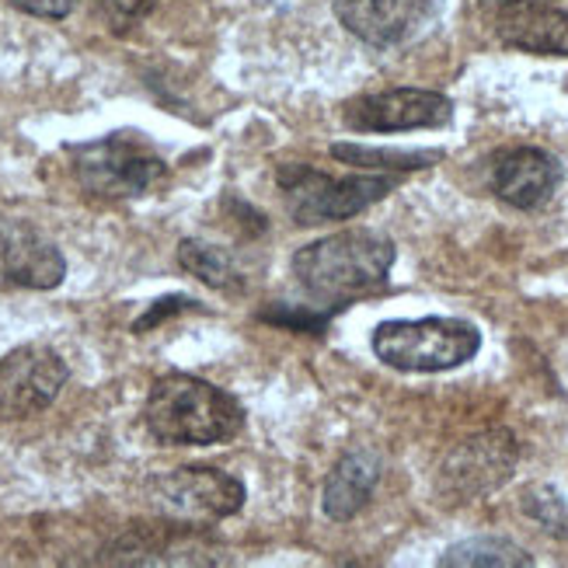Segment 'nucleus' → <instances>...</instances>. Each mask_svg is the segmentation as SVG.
Listing matches in <instances>:
<instances>
[{
    "label": "nucleus",
    "instance_id": "obj_1",
    "mask_svg": "<svg viewBox=\"0 0 568 568\" xmlns=\"http://www.w3.org/2000/svg\"><path fill=\"white\" fill-rule=\"evenodd\" d=\"M146 429L168 447H210L241 433L244 412L227 390L192 374H168L146 394Z\"/></svg>",
    "mask_w": 568,
    "mask_h": 568
},
{
    "label": "nucleus",
    "instance_id": "obj_2",
    "mask_svg": "<svg viewBox=\"0 0 568 568\" xmlns=\"http://www.w3.org/2000/svg\"><path fill=\"white\" fill-rule=\"evenodd\" d=\"M394 265V244L377 231H342L293 255V276L317 301H349L377 290Z\"/></svg>",
    "mask_w": 568,
    "mask_h": 568
},
{
    "label": "nucleus",
    "instance_id": "obj_3",
    "mask_svg": "<svg viewBox=\"0 0 568 568\" xmlns=\"http://www.w3.org/2000/svg\"><path fill=\"white\" fill-rule=\"evenodd\" d=\"M481 335L475 325L457 317H418V321H384L374 332V353L381 363L408 374H436L475 359Z\"/></svg>",
    "mask_w": 568,
    "mask_h": 568
},
{
    "label": "nucleus",
    "instance_id": "obj_4",
    "mask_svg": "<svg viewBox=\"0 0 568 568\" xmlns=\"http://www.w3.org/2000/svg\"><path fill=\"white\" fill-rule=\"evenodd\" d=\"M70 158L81 189L98 200H133L168 175L164 158L136 133H112L94 143H81L73 146Z\"/></svg>",
    "mask_w": 568,
    "mask_h": 568
},
{
    "label": "nucleus",
    "instance_id": "obj_5",
    "mask_svg": "<svg viewBox=\"0 0 568 568\" xmlns=\"http://www.w3.org/2000/svg\"><path fill=\"white\" fill-rule=\"evenodd\" d=\"M398 179L390 175H321L314 168H283L280 171V189L286 195V210L296 224L314 227L321 220H349L363 213L366 206L381 203L387 192H394Z\"/></svg>",
    "mask_w": 568,
    "mask_h": 568
},
{
    "label": "nucleus",
    "instance_id": "obj_6",
    "mask_svg": "<svg viewBox=\"0 0 568 568\" xmlns=\"http://www.w3.org/2000/svg\"><path fill=\"white\" fill-rule=\"evenodd\" d=\"M151 496L158 513L168 516L171 524L206 527L241 513L244 485L216 467H179L151 485Z\"/></svg>",
    "mask_w": 568,
    "mask_h": 568
},
{
    "label": "nucleus",
    "instance_id": "obj_7",
    "mask_svg": "<svg viewBox=\"0 0 568 568\" xmlns=\"http://www.w3.org/2000/svg\"><path fill=\"white\" fill-rule=\"evenodd\" d=\"M516 436L509 429H485L471 439L457 443L443 460L439 488L454 499H478L503 488L516 471Z\"/></svg>",
    "mask_w": 568,
    "mask_h": 568
},
{
    "label": "nucleus",
    "instance_id": "obj_8",
    "mask_svg": "<svg viewBox=\"0 0 568 568\" xmlns=\"http://www.w3.org/2000/svg\"><path fill=\"white\" fill-rule=\"evenodd\" d=\"M443 0H335V18L359 42L394 49L423 36L439 18Z\"/></svg>",
    "mask_w": 568,
    "mask_h": 568
},
{
    "label": "nucleus",
    "instance_id": "obj_9",
    "mask_svg": "<svg viewBox=\"0 0 568 568\" xmlns=\"http://www.w3.org/2000/svg\"><path fill=\"white\" fill-rule=\"evenodd\" d=\"M67 363L49 345H21L0 363V418H32L57 402Z\"/></svg>",
    "mask_w": 568,
    "mask_h": 568
},
{
    "label": "nucleus",
    "instance_id": "obj_10",
    "mask_svg": "<svg viewBox=\"0 0 568 568\" xmlns=\"http://www.w3.org/2000/svg\"><path fill=\"white\" fill-rule=\"evenodd\" d=\"M454 105L447 94L394 88L381 94H363L345 105V126L356 133H402V130H433L450 122Z\"/></svg>",
    "mask_w": 568,
    "mask_h": 568
},
{
    "label": "nucleus",
    "instance_id": "obj_11",
    "mask_svg": "<svg viewBox=\"0 0 568 568\" xmlns=\"http://www.w3.org/2000/svg\"><path fill=\"white\" fill-rule=\"evenodd\" d=\"M67 276L60 248L32 224H0V283L21 290H57Z\"/></svg>",
    "mask_w": 568,
    "mask_h": 568
},
{
    "label": "nucleus",
    "instance_id": "obj_12",
    "mask_svg": "<svg viewBox=\"0 0 568 568\" xmlns=\"http://www.w3.org/2000/svg\"><path fill=\"white\" fill-rule=\"evenodd\" d=\"M506 45L524 49L540 57H568V11H558L545 0H520V4H503L485 11Z\"/></svg>",
    "mask_w": 568,
    "mask_h": 568
},
{
    "label": "nucleus",
    "instance_id": "obj_13",
    "mask_svg": "<svg viewBox=\"0 0 568 568\" xmlns=\"http://www.w3.org/2000/svg\"><path fill=\"white\" fill-rule=\"evenodd\" d=\"M561 182V168L551 154L537 151V146H516L503 154L491 175V189L503 203L516 210H537L551 200V192Z\"/></svg>",
    "mask_w": 568,
    "mask_h": 568
},
{
    "label": "nucleus",
    "instance_id": "obj_14",
    "mask_svg": "<svg viewBox=\"0 0 568 568\" xmlns=\"http://www.w3.org/2000/svg\"><path fill=\"white\" fill-rule=\"evenodd\" d=\"M377 481H381V457L366 447L349 450L328 475L321 506H325L332 520H353V516L369 503V496H374Z\"/></svg>",
    "mask_w": 568,
    "mask_h": 568
},
{
    "label": "nucleus",
    "instance_id": "obj_15",
    "mask_svg": "<svg viewBox=\"0 0 568 568\" xmlns=\"http://www.w3.org/2000/svg\"><path fill=\"white\" fill-rule=\"evenodd\" d=\"M443 568H527L534 558L506 537H475L439 558Z\"/></svg>",
    "mask_w": 568,
    "mask_h": 568
},
{
    "label": "nucleus",
    "instance_id": "obj_16",
    "mask_svg": "<svg viewBox=\"0 0 568 568\" xmlns=\"http://www.w3.org/2000/svg\"><path fill=\"white\" fill-rule=\"evenodd\" d=\"M179 262L185 273H192L195 280H203L206 286L213 290H237L241 286V273L234 258L216 248V244H206V241H182L179 244Z\"/></svg>",
    "mask_w": 568,
    "mask_h": 568
},
{
    "label": "nucleus",
    "instance_id": "obj_17",
    "mask_svg": "<svg viewBox=\"0 0 568 568\" xmlns=\"http://www.w3.org/2000/svg\"><path fill=\"white\" fill-rule=\"evenodd\" d=\"M332 154L366 171H418L443 158L439 151H387V146H359V143H335Z\"/></svg>",
    "mask_w": 568,
    "mask_h": 568
},
{
    "label": "nucleus",
    "instance_id": "obj_18",
    "mask_svg": "<svg viewBox=\"0 0 568 568\" xmlns=\"http://www.w3.org/2000/svg\"><path fill=\"white\" fill-rule=\"evenodd\" d=\"M527 513L534 516L540 527H548L551 534L568 537V509H565V503L555 496L551 488L527 491Z\"/></svg>",
    "mask_w": 568,
    "mask_h": 568
},
{
    "label": "nucleus",
    "instance_id": "obj_19",
    "mask_svg": "<svg viewBox=\"0 0 568 568\" xmlns=\"http://www.w3.org/2000/svg\"><path fill=\"white\" fill-rule=\"evenodd\" d=\"M154 4L158 0H94V8L102 11L115 29H130V24H136L140 18L151 14Z\"/></svg>",
    "mask_w": 568,
    "mask_h": 568
},
{
    "label": "nucleus",
    "instance_id": "obj_20",
    "mask_svg": "<svg viewBox=\"0 0 568 568\" xmlns=\"http://www.w3.org/2000/svg\"><path fill=\"white\" fill-rule=\"evenodd\" d=\"M11 4L24 14H36V18H67L78 0H11Z\"/></svg>",
    "mask_w": 568,
    "mask_h": 568
},
{
    "label": "nucleus",
    "instance_id": "obj_21",
    "mask_svg": "<svg viewBox=\"0 0 568 568\" xmlns=\"http://www.w3.org/2000/svg\"><path fill=\"white\" fill-rule=\"evenodd\" d=\"M185 307H192V301H185V296H168V301H161L154 311H146L140 321H136V332H146V328H154L161 317H168L171 311H185Z\"/></svg>",
    "mask_w": 568,
    "mask_h": 568
},
{
    "label": "nucleus",
    "instance_id": "obj_22",
    "mask_svg": "<svg viewBox=\"0 0 568 568\" xmlns=\"http://www.w3.org/2000/svg\"><path fill=\"white\" fill-rule=\"evenodd\" d=\"M503 4H520V0H481V14L491 8H503ZM545 4H555V0H545Z\"/></svg>",
    "mask_w": 568,
    "mask_h": 568
}]
</instances>
